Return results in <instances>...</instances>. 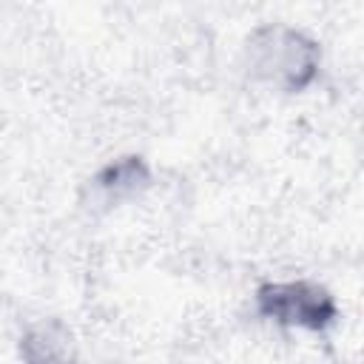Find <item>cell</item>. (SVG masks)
Here are the masks:
<instances>
[{"label":"cell","instance_id":"cell-1","mask_svg":"<svg viewBox=\"0 0 364 364\" xmlns=\"http://www.w3.org/2000/svg\"><path fill=\"white\" fill-rule=\"evenodd\" d=\"M253 65L256 71L273 77V80H287V82H301V77L310 74L313 65V51L310 46L293 34V31H264L259 40H253Z\"/></svg>","mask_w":364,"mask_h":364},{"label":"cell","instance_id":"cell-3","mask_svg":"<svg viewBox=\"0 0 364 364\" xmlns=\"http://www.w3.org/2000/svg\"><path fill=\"white\" fill-rule=\"evenodd\" d=\"M26 347H28L31 364H65V355H68V338L51 327H43L34 336H28Z\"/></svg>","mask_w":364,"mask_h":364},{"label":"cell","instance_id":"cell-2","mask_svg":"<svg viewBox=\"0 0 364 364\" xmlns=\"http://www.w3.org/2000/svg\"><path fill=\"white\" fill-rule=\"evenodd\" d=\"M270 301V313L287 318V321H321L318 316H324V299L318 290H304V287H279L270 290V296H264Z\"/></svg>","mask_w":364,"mask_h":364}]
</instances>
